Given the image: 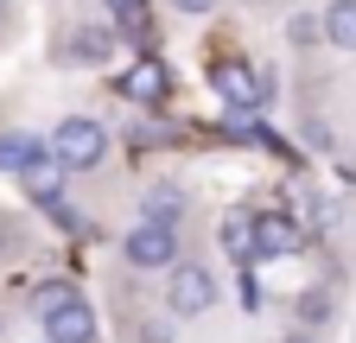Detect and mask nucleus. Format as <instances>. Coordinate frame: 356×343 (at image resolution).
Returning a JSON list of instances; mask_svg holds the SVG:
<instances>
[{
	"label": "nucleus",
	"mask_w": 356,
	"mask_h": 343,
	"mask_svg": "<svg viewBox=\"0 0 356 343\" xmlns=\"http://www.w3.org/2000/svg\"><path fill=\"white\" fill-rule=\"evenodd\" d=\"M51 159L64 172H89V165H102L108 159V127L102 121H89V115H70L51 127Z\"/></svg>",
	"instance_id": "obj_1"
},
{
	"label": "nucleus",
	"mask_w": 356,
	"mask_h": 343,
	"mask_svg": "<svg viewBox=\"0 0 356 343\" xmlns=\"http://www.w3.org/2000/svg\"><path fill=\"white\" fill-rule=\"evenodd\" d=\"M210 306H216V274L204 261H178L172 286H165V312L172 318H204Z\"/></svg>",
	"instance_id": "obj_2"
},
{
	"label": "nucleus",
	"mask_w": 356,
	"mask_h": 343,
	"mask_svg": "<svg viewBox=\"0 0 356 343\" xmlns=\"http://www.w3.org/2000/svg\"><path fill=\"white\" fill-rule=\"evenodd\" d=\"M121 254H127V267H140V274L178 267V229L172 223H134L121 235Z\"/></svg>",
	"instance_id": "obj_3"
},
{
	"label": "nucleus",
	"mask_w": 356,
	"mask_h": 343,
	"mask_svg": "<svg viewBox=\"0 0 356 343\" xmlns=\"http://www.w3.org/2000/svg\"><path fill=\"white\" fill-rule=\"evenodd\" d=\"M210 83H216V96L229 108H261L274 96V70H248V64H216Z\"/></svg>",
	"instance_id": "obj_4"
},
{
	"label": "nucleus",
	"mask_w": 356,
	"mask_h": 343,
	"mask_svg": "<svg viewBox=\"0 0 356 343\" xmlns=\"http://www.w3.org/2000/svg\"><path fill=\"white\" fill-rule=\"evenodd\" d=\"M305 248V229L293 217H254V261H286Z\"/></svg>",
	"instance_id": "obj_5"
},
{
	"label": "nucleus",
	"mask_w": 356,
	"mask_h": 343,
	"mask_svg": "<svg viewBox=\"0 0 356 343\" xmlns=\"http://www.w3.org/2000/svg\"><path fill=\"white\" fill-rule=\"evenodd\" d=\"M38 324H44V337H51V343H96V312H89L83 299H70V306H58V312H44Z\"/></svg>",
	"instance_id": "obj_6"
},
{
	"label": "nucleus",
	"mask_w": 356,
	"mask_h": 343,
	"mask_svg": "<svg viewBox=\"0 0 356 343\" xmlns=\"http://www.w3.org/2000/svg\"><path fill=\"white\" fill-rule=\"evenodd\" d=\"M121 90H127L134 102H165L172 76H165V64H159V58H147V64H134V70L121 76Z\"/></svg>",
	"instance_id": "obj_7"
},
{
	"label": "nucleus",
	"mask_w": 356,
	"mask_h": 343,
	"mask_svg": "<svg viewBox=\"0 0 356 343\" xmlns=\"http://www.w3.org/2000/svg\"><path fill=\"white\" fill-rule=\"evenodd\" d=\"M108 45H115L108 32H96V26H83L76 38H64V45H58V58H64V64H102V58H108Z\"/></svg>",
	"instance_id": "obj_8"
},
{
	"label": "nucleus",
	"mask_w": 356,
	"mask_h": 343,
	"mask_svg": "<svg viewBox=\"0 0 356 343\" xmlns=\"http://www.w3.org/2000/svg\"><path fill=\"white\" fill-rule=\"evenodd\" d=\"M318 32L331 38L337 51H356V0H337L331 13H318Z\"/></svg>",
	"instance_id": "obj_9"
},
{
	"label": "nucleus",
	"mask_w": 356,
	"mask_h": 343,
	"mask_svg": "<svg viewBox=\"0 0 356 343\" xmlns=\"http://www.w3.org/2000/svg\"><path fill=\"white\" fill-rule=\"evenodd\" d=\"M44 153H51V147H44L38 134H7V140H0V165H7V172H32Z\"/></svg>",
	"instance_id": "obj_10"
},
{
	"label": "nucleus",
	"mask_w": 356,
	"mask_h": 343,
	"mask_svg": "<svg viewBox=\"0 0 356 343\" xmlns=\"http://www.w3.org/2000/svg\"><path fill=\"white\" fill-rule=\"evenodd\" d=\"M19 178H26V197H38V203H51V210H58V191H64V165H58V159H51V165L38 159L32 172H19Z\"/></svg>",
	"instance_id": "obj_11"
},
{
	"label": "nucleus",
	"mask_w": 356,
	"mask_h": 343,
	"mask_svg": "<svg viewBox=\"0 0 356 343\" xmlns=\"http://www.w3.org/2000/svg\"><path fill=\"white\" fill-rule=\"evenodd\" d=\"M108 13H115V26L127 32V38H153V13H147V0H108Z\"/></svg>",
	"instance_id": "obj_12"
},
{
	"label": "nucleus",
	"mask_w": 356,
	"mask_h": 343,
	"mask_svg": "<svg viewBox=\"0 0 356 343\" xmlns=\"http://www.w3.org/2000/svg\"><path fill=\"white\" fill-rule=\"evenodd\" d=\"M178 217H185V191L153 185V191H147V217H140V223H172V229H178Z\"/></svg>",
	"instance_id": "obj_13"
},
{
	"label": "nucleus",
	"mask_w": 356,
	"mask_h": 343,
	"mask_svg": "<svg viewBox=\"0 0 356 343\" xmlns=\"http://www.w3.org/2000/svg\"><path fill=\"white\" fill-rule=\"evenodd\" d=\"M222 248H229L242 267H254V235H248V217H229V223H222Z\"/></svg>",
	"instance_id": "obj_14"
},
{
	"label": "nucleus",
	"mask_w": 356,
	"mask_h": 343,
	"mask_svg": "<svg viewBox=\"0 0 356 343\" xmlns=\"http://www.w3.org/2000/svg\"><path fill=\"white\" fill-rule=\"evenodd\" d=\"M70 299H76V286H70V280H51V286H38V299H32V312L44 318V312H58V306H70Z\"/></svg>",
	"instance_id": "obj_15"
},
{
	"label": "nucleus",
	"mask_w": 356,
	"mask_h": 343,
	"mask_svg": "<svg viewBox=\"0 0 356 343\" xmlns=\"http://www.w3.org/2000/svg\"><path fill=\"white\" fill-rule=\"evenodd\" d=\"M286 38H293V45H318V13H293V26H286Z\"/></svg>",
	"instance_id": "obj_16"
},
{
	"label": "nucleus",
	"mask_w": 356,
	"mask_h": 343,
	"mask_svg": "<svg viewBox=\"0 0 356 343\" xmlns=\"http://www.w3.org/2000/svg\"><path fill=\"white\" fill-rule=\"evenodd\" d=\"M236 286H242V292H236V299H242V312H261V306H267V292H261L254 267H242V280H236Z\"/></svg>",
	"instance_id": "obj_17"
},
{
	"label": "nucleus",
	"mask_w": 356,
	"mask_h": 343,
	"mask_svg": "<svg viewBox=\"0 0 356 343\" xmlns=\"http://www.w3.org/2000/svg\"><path fill=\"white\" fill-rule=\"evenodd\" d=\"M299 318L325 324V318H331V292H299Z\"/></svg>",
	"instance_id": "obj_18"
},
{
	"label": "nucleus",
	"mask_w": 356,
	"mask_h": 343,
	"mask_svg": "<svg viewBox=\"0 0 356 343\" xmlns=\"http://www.w3.org/2000/svg\"><path fill=\"white\" fill-rule=\"evenodd\" d=\"M140 343H172V324H140Z\"/></svg>",
	"instance_id": "obj_19"
},
{
	"label": "nucleus",
	"mask_w": 356,
	"mask_h": 343,
	"mask_svg": "<svg viewBox=\"0 0 356 343\" xmlns=\"http://www.w3.org/2000/svg\"><path fill=\"white\" fill-rule=\"evenodd\" d=\"M172 7H178V13H210L216 0H172Z\"/></svg>",
	"instance_id": "obj_20"
},
{
	"label": "nucleus",
	"mask_w": 356,
	"mask_h": 343,
	"mask_svg": "<svg viewBox=\"0 0 356 343\" xmlns=\"http://www.w3.org/2000/svg\"><path fill=\"white\" fill-rule=\"evenodd\" d=\"M286 343H318V337H312V331H299V337H286Z\"/></svg>",
	"instance_id": "obj_21"
}]
</instances>
